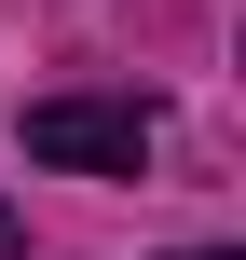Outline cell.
<instances>
[{
    "label": "cell",
    "mask_w": 246,
    "mask_h": 260,
    "mask_svg": "<svg viewBox=\"0 0 246 260\" xmlns=\"http://www.w3.org/2000/svg\"><path fill=\"white\" fill-rule=\"evenodd\" d=\"M14 137H27V165H55V178H137V165H151V96H41Z\"/></svg>",
    "instance_id": "1"
},
{
    "label": "cell",
    "mask_w": 246,
    "mask_h": 260,
    "mask_svg": "<svg viewBox=\"0 0 246 260\" xmlns=\"http://www.w3.org/2000/svg\"><path fill=\"white\" fill-rule=\"evenodd\" d=\"M178 260H233V247H178Z\"/></svg>",
    "instance_id": "2"
}]
</instances>
